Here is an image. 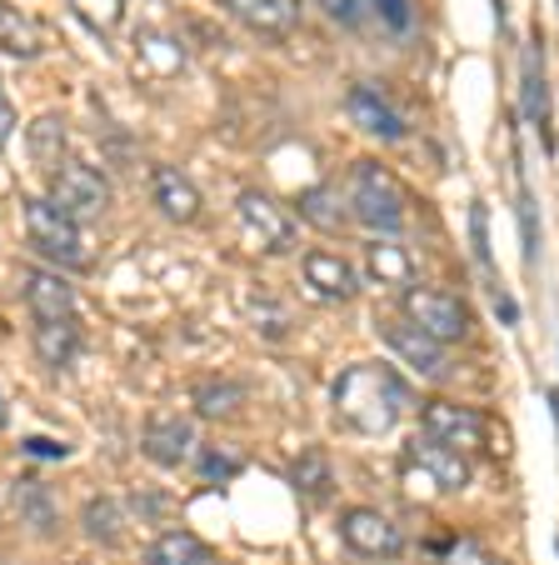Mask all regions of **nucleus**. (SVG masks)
Here are the masks:
<instances>
[{
    "label": "nucleus",
    "mask_w": 559,
    "mask_h": 565,
    "mask_svg": "<svg viewBox=\"0 0 559 565\" xmlns=\"http://www.w3.org/2000/svg\"><path fill=\"white\" fill-rule=\"evenodd\" d=\"M330 401H335V416L350 430H359V436H390L400 411L410 406V385H405V375H395V365L359 361L335 375Z\"/></svg>",
    "instance_id": "obj_1"
},
{
    "label": "nucleus",
    "mask_w": 559,
    "mask_h": 565,
    "mask_svg": "<svg viewBox=\"0 0 559 565\" xmlns=\"http://www.w3.org/2000/svg\"><path fill=\"white\" fill-rule=\"evenodd\" d=\"M345 201H350V211H355V221H365L369 231H400L405 211H410L400 175H395L390 166H380V160H355V166H350Z\"/></svg>",
    "instance_id": "obj_2"
},
{
    "label": "nucleus",
    "mask_w": 559,
    "mask_h": 565,
    "mask_svg": "<svg viewBox=\"0 0 559 565\" xmlns=\"http://www.w3.org/2000/svg\"><path fill=\"white\" fill-rule=\"evenodd\" d=\"M400 480L415 501H434V495H450L470 486V460L430 436H415L400 456Z\"/></svg>",
    "instance_id": "obj_3"
},
{
    "label": "nucleus",
    "mask_w": 559,
    "mask_h": 565,
    "mask_svg": "<svg viewBox=\"0 0 559 565\" xmlns=\"http://www.w3.org/2000/svg\"><path fill=\"white\" fill-rule=\"evenodd\" d=\"M25 231H31V246L41 250L51 266L90 270V246L80 241V221H71L55 201H31L25 205Z\"/></svg>",
    "instance_id": "obj_4"
},
{
    "label": "nucleus",
    "mask_w": 559,
    "mask_h": 565,
    "mask_svg": "<svg viewBox=\"0 0 559 565\" xmlns=\"http://www.w3.org/2000/svg\"><path fill=\"white\" fill-rule=\"evenodd\" d=\"M235 215H240V231L255 250H265V256L295 250V215H290L286 201H275L270 191H240L235 195Z\"/></svg>",
    "instance_id": "obj_5"
},
{
    "label": "nucleus",
    "mask_w": 559,
    "mask_h": 565,
    "mask_svg": "<svg viewBox=\"0 0 559 565\" xmlns=\"http://www.w3.org/2000/svg\"><path fill=\"white\" fill-rule=\"evenodd\" d=\"M405 316H410L415 331H424L440 345H460L470 341V310H464L460 296L434 286H410L405 290Z\"/></svg>",
    "instance_id": "obj_6"
},
{
    "label": "nucleus",
    "mask_w": 559,
    "mask_h": 565,
    "mask_svg": "<svg viewBox=\"0 0 559 565\" xmlns=\"http://www.w3.org/2000/svg\"><path fill=\"white\" fill-rule=\"evenodd\" d=\"M51 201L71 221H96V215L110 211V181L85 160H61L51 175Z\"/></svg>",
    "instance_id": "obj_7"
},
{
    "label": "nucleus",
    "mask_w": 559,
    "mask_h": 565,
    "mask_svg": "<svg viewBox=\"0 0 559 565\" xmlns=\"http://www.w3.org/2000/svg\"><path fill=\"white\" fill-rule=\"evenodd\" d=\"M340 541L355 555H365V561H395V555H405V531L385 511H369V505H350L340 515Z\"/></svg>",
    "instance_id": "obj_8"
},
{
    "label": "nucleus",
    "mask_w": 559,
    "mask_h": 565,
    "mask_svg": "<svg viewBox=\"0 0 559 565\" xmlns=\"http://www.w3.org/2000/svg\"><path fill=\"white\" fill-rule=\"evenodd\" d=\"M420 420H424V436L450 446V450H460L464 460L475 456V450H485V416L460 406V401H424Z\"/></svg>",
    "instance_id": "obj_9"
},
{
    "label": "nucleus",
    "mask_w": 559,
    "mask_h": 565,
    "mask_svg": "<svg viewBox=\"0 0 559 565\" xmlns=\"http://www.w3.org/2000/svg\"><path fill=\"white\" fill-rule=\"evenodd\" d=\"M140 450H146L155 466L175 470V466H185V460H191V450H195V426H191L185 416H150L146 430H140Z\"/></svg>",
    "instance_id": "obj_10"
},
{
    "label": "nucleus",
    "mask_w": 559,
    "mask_h": 565,
    "mask_svg": "<svg viewBox=\"0 0 559 565\" xmlns=\"http://www.w3.org/2000/svg\"><path fill=\"white\" fill-rule=\"evenodd\" d=\"M305 286L315 290L325 306H345V300H355L359 296V276H355V266L350 260H340L335 250H310L305 256Z\"/></svg>",
    "instance_id": "obj_11"
},
{
    "label": "nucleus",
    "mask_w": 559,
    "mask_h": 565,
    "mask_svg": "<svg viewBox=\"0 0 559 565\" xmlns=\"http://www.w3.org/2000/svg\"><path fill=\"white\" fill-rule=\"evenodd\" d=\"M345 110H350V120H355V126L365 130V136H375V140H405V120H400V110H395L375 86H365V81H359V86H350Z\"/></svg>",
    "instance_id": "obj_12"
},
{
    "label": "nucleus",
    "mask_w": 559,
    "mask_h": 565,
    "mask_svg": "<svg viewBox=\"0 0 559 565\" xmlns=\"http://www.w3.org/2000/svg\"><path fill=\"white\" fill-rule=\"evenodd\" d=\"M385 345H390L415 375H424V381H440V375L450 371V365H444V345L430 341L424 331H415V326H405V320L385 326Z\"/></svg>",
    "instance_id": "obj_13"
},
{
    "label": "nucleus",
    "mask_w": 559,
    "mask_h": 565,
    "mask_svg": "<svg viewBox=\"0 0 559 565\" xmlns=\"http://www.w3.org/2000/svg\"><path fill=\"white\" fill-rule=\"evenodd\" d=\"M150 191H155V211L175 225H191L201 215V191L191 185V175L175 166H155L150 171Z\"/></svg>",
    "instance_id": "obj_14"
},
{
    "label": "nucleus",
    "mask_w": 559,
    "mask_h": 565,
    "mask_svg": "<svg viewBox=\"0 0 559 565\" xmlns=\"http://www.w3.org/2000/svg\"><path fill=\"white\" fill-rule=\"evenodd\" d=\"M25 306H31L35 326L41 320H71L75 316V286L55 270H31L25 276Z\"/></svg>",
    "instance_id": "obj_15"
},
{
    "label": "nucleus",
    "mask_w": 559,
    "mask_h": 565,
    "mask_svg": "<svg viewBox=\"0 0 559 565\" xmlns=\"http://www.w3.org/2000/svg\"><path fill=\"white\" fill-rule=\"evenodd\" d=\"M221 6L260 35H286L300 21V0H221Z\"/></svg>",
    "instance_id": "obj_16"
},
{
    "label": "nucleus",
    "mask_w": 559,
    "mask_h": 565,
    "mask_svg": "<svg viewBox=\"0 0 559 565\" xmlns=\"http://www.w3.org/2000/svg\"><path fill=\"white\" fill-rule=\"evenodd\" d=\"M519 106H525L529 126H535L549 146L555 136H549V86H545V55H539V45H529L525 65H519Z\"/></svg>",
    "instance_id": "obj_17"
},
{
    "label": "nucleus",
    "mask_w": 559,
    "mask_h": 565,
    "mask_svg": "<svg viewBox=\"0 0 559 565\" xmlns=\"http://www.w3.org/2000/svg\"><path fill=\"white\" fill-rule=\"evenodd\" d=\"M365 276L375 280V286L410 290L415 286V260L400 241H369L365 246Z\"/></svg>",
    "instance_id": "obj_18"
},
{
    "label": "nucleus",
    "mask_w": 559,
    "mask_h": 565,
    "mask_svg": "<svg viewBox=\"0 0 559 565\" xmlns=\"http://www.w3.org/2000/svg\"><path fill=\"white\" fill-rule=\"evenodd\" d=\"M85 345V331H80V320H41L35 326V351H41V361L51 365V371H65V365L80 355Z\"/></svg>",
    "instance_id": "obj_19"
},
{
    "label": "nucleus",
    "mask_w": 559,
    "mask_h": 565,
    "mask_svg": "<svg viewBox=\"0 0 559 565\" xmlns=\"http://www.w3.org/2000/svg\"><path fill=\"white\" fill-rule=\"evenodd\" d=\"M80 525H85V535H90L96 545L116 551V545L126 541V531H130V515H126V505H120L116 495H96V501H85Z\"/></svg>",
    "instance_id": "obj_20"
},
{
    "label": "nucleus",
    "mask_w": 559,
    "mask_h": 565,
    "mask_svg": "<svg viewBox=\"0 0 559 565\" xmlns=\"http://www.w3.org/2000/svg\"><path fill=\"white\" fill-rule=\"evenodd\" d=\"M211 545L195 541L191 531H160L146 545V565H211Z\"/></svg>",
    "instance_id": "obj_21"
},
{
    "label": "nucleus",
    "mask_w": 559,
    "mask_h": 565,
    "mask_svg": "<svg viewBox=\"0 0 559 565\" xmlns=\"http://www.w3.org/2000/svg\"><path fill=\"white\" fill-rule=\"evenodd\" d=\"M191 401H195V416H205V420H230L235 411L245 406V385L211 375V381H201V385L191 391Z\"/></svg>",
    "instance_id": "obj_22"
},
{
    "label": "nucleus",
    "mask_w": 559,
    "mask_h": 565,
    "mask_svg": "<svg viewBox=\"0 0 559 565\" xmlns=\"http://www.w3.org/2000/svg\"><path fill=\"white\" fill-rule=\"evenodd\" d=\"M0 51L21 55V61H31V55L45 51V31L31 21V15H21L15 6H0Z\"/></svg>",
    "instance_id": "obj_23"
},
{
    "label": "nucleus",
    "mask_w": 559,
    "mask_h": 565,
    "mask_svg": "<svg viewBox=\"0 0 559 565\" xmlns=\"http://www.w3.org/2000/svg\"><path fill=\"white\" fill-rule=\"evenodd\" d=\"M290 480H295L300 495H310V501H330V495H335V470H330L325 450H305V456L290 466Z\"/></svg>",
    "instance_id": "obj_24"
},
{
    "label": "nucleus",
    "mask_w": 559,
    "mask_h": 565,
    "mask_svg": "<svg viewBox=\"0 0 559 565\" xmlns=\"http://www.w3.org/2000/svg\"><path fill=\"white\" fill-rule=\"evenodd\" d=\"M15 511H21V521L31 525L35 535L55 531V501H51V491H45L41 480H21V486H15Z\"/></svg>",
    "instance_id": "obj_25"
},
{
    "label": "nucleus",
    "mask_w": 559,
    "mask_h": 565,
    "mask_svg": "<svg viewBox=\"0 0 559 565\" xmlns=\"http://www.w3.org/2000/svg\"><path fill=\"white\" fill-rule=\"evenodd\" d=\"M61 140H65V126L61 116H35L31 120V156L45 160V166H61Z\"/></svg>",
    "instance_id": "obj_26"
},
{
    "label": "nucleus",
    "mask_w": 559,
    "mask_h": 565,
    "mask_svg": "<svg viewBox=\"0 0 559 565\" xmlns=\"http://www.w3.org/2000/svg\"><path fill=\"white\" fill-rule=\"evenodd\" d=\"M136 41H140V55H146V61H150V71H160V75H175L180 65H185V55L175 51V41H170V35H160V31H140Z\"/></svg>",
    "instance_id": "obj_27"
},
{
    "label": "nucleus",
    "mask_w": 559,
    "mask_h": 565,
    "mask_svg": "<svg viewBox=\"0 0 559 565\" xmlns=\"http://www.w3.org/2000/svg\"><path fill=\"white\" fill-rule=\"evenodd\" d=\"M245 316L255 320V331H260L265 341H280V335H290V310L275 306V300H265V296H255L250 306H245Z\"/></svg>",
    "instance_id": "obj_28"
},
{
    "label": "nucleus",
    "mask_w": 559,
    "mask_h": 565,
    "mask_svg": "<svg viewBox=\"0 0 559 565\" xmlns=\"http://www.w3.org/2000/svg\"><path fill=\"white\" fill-rule=\"evenodd\" d=\"M369 11L380 15V25H385V31H395V35H410L415 31L410 0H369Z\"/></svg>",
    "instance_id": "obj_29"
},
{
    "label": "nucleus",
    "mask_w": 559,
    "mask_h": 565,
    "mask_svg": "<svg viewBox=\"0 0 559 565\" xmlns=\"http://www.w3.org/2000/svg\"><path fill=\"white\" fill-rule=\"evenodd\" d=\"M300 215H305V221H315V225H330V231L340 225L335 195H330V191H305V195H300Z\"/></svg>",
    "instance_id": "obj_30"
},
{
    "label": "nucleus",
    "mask_w": 559,
    "mask_h": 565,
    "mask_svg": "<svg viewBox=\"0 0 559 565\" xmlns=\"http://www.w3.org/2000/svg\"><path fill=\"white\" fill-rule=\"evenodd\" d=\"M519 231H525V250L529 260L539 256V211H535V195H529V185L519 191Z\"/></svg>",
    "instance_id": "obj_31"
},
{
    "label": "nucleus",
    "mask_w": 559,
    "mask_h": 565,
    "mask_svg": "<svg viewBox=\"0 0 559 565\" xmlns=\"http://www.w3.org/2000/svg\"><path fill=\"white\" fill-rule=\"evenodd\" d=\"M75 11L96 25V31H110L120 21V0H75Z\"/></svg>",
    "instance_id": "obj_32"
},
{
    "label": "nucleus",
    "mask_w": 559,
    "mask_h": 565,
    "mask_svg": "<svg viewBox=\"0 0 559 565\" xmlns=\"http://www.w3.org/2000/svg\"><path fill=\"white\" fill-rule=\"evenodd\" d=\"M235 470H240V460H230V456H215V450H201V476L211 480V486H221V480H230Z\"/></svg>",
    "instance_id": "obj_33"
},
{
    "label": "nucleus",
    "mask_w": 559,
    "mask_h": 565,
    "mask_svg": "<svg viewBox=\"0 0 559 565\" xmlns=\"http://www.w3.org/2000/svg\"><path fill=\"white\" fill-rule=\"evenodd\" d=\"M470 235H475L480 266H495V256H490V225H485V211H480V205H475V215H470Z\"/></svg>",
    "instance_id": "obj_34"
},
{
    "label": "nucleus",
    "mask_w": 559,
    "mask_h": 565,
    "mask_svg": "<svg viewBox=\"0 0 559 565\" xmlns=\"http://www.w3.org/2000/svg\"><path fill=\"white\" fill-rule=\"evenodd\" d=\"M444 565H499V561H495V555L480 551L475 541H460V545L450 551V561H444Z\"/></svg>",
    "instance_id": "obj_35"
},
{
    "label": "nucleus",
    "mask_w": 559,
    "mask_h": 565,
    "mask_svg": "<svg viewBox=\"0 0 559 565\" xmlns=\"http://www.w3.org/2000/svg\"><path fill=\"white\" fill-rule=\"evenodd\" d=\"M11 130H15V106H11V96L0 90V150H6V140H11Z\"/></svg>",
    "instance_id": "obj_36"
},
{
    "label": "nucleus",
    "mask_w": 559,
    "mask_h": 565,
    "mask_svg": "<svg viewBox=\"0 0 559 565\" xmlns=\"http://www.w3.org/2000/svg\"><path fill=\"white\" fill-rule=\"evenodd\" d=\"M25 450L31 456H65V446H55V440H25Z\"/></svg>",
    "instance_id": "obj_37"
},
{
    "label": "nucleus",
    "mask_w": 559,
    "mask_h": 565,
    "mask_svg": "<svg viewBox=\"0 0 559 565\" xmlns=\"http://www.w3.org/2000/svg\"><path fill=\"white\" fill-rule=\"evenodd\" d=\"M11 420V401H6V391H0V426Z\"/></svg>",
    "instance_id": "obj_38"
},
{
    "label": "nucleus",
    "mask_w": 559,
    "mask_h": 565,
    "mask_svg": "<svg viewBox=\"0 0 559 565\" xmlns=\"http://www.w3.org/2000/svg\"><path fill=\"white\" fill-rule=\"evenodd\" d=\"M549 406H555V426H559V395H549Z\"/></svg>",
    "instance_id": "obj_39"
}]
</instances>
